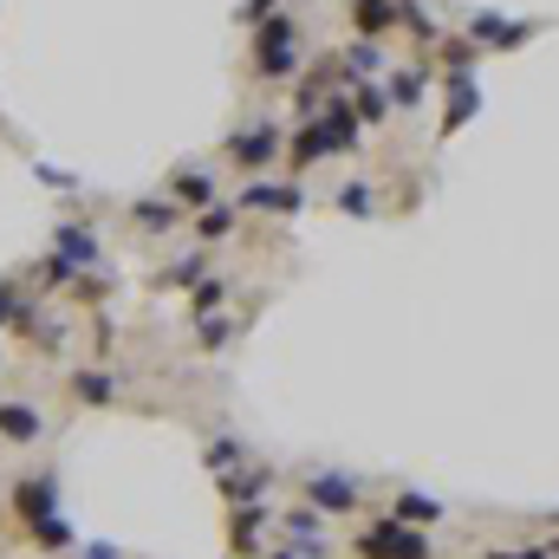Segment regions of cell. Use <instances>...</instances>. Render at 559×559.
Segmentation results:
<instances>
[{
  "label": "cell",
  "instance_id": "obj_1",
  "mask_svg": "<svg viewBox=\"0 0 559 559\" xmlns=\"http://www.w3.org/2000/svg\"><path fill=\"white\" fill-rule=\"evenodd\" d=\"M358 138H365V124H358L352 105H319L306 118V131L293 138V169H312L325 156H345V150H358Z\"/></svg>",
  "mask_w": 559,
  "mask_h": 559
},
{
  "label": "cell",
  "instance_id": "obj_2",
  "mask_svg": "<svg viewBox=\"0 0 559 559\" xmlns=\"http://www.w3.org/2000/svg\"><path fill=\"white\" fill-rule=\"evenodd\" d=\"M293 72H299V26H293L286 13H267V20L254 26V79L280 85V79H293Z\"/></svg>",
  "mask_w": 559,
  "mask_h": 559
},
{
  "label": "cell",
  "instance_id": "obj_3",
  "mask_svg": "<svg viewBox=\"0 0 559 559\" xmlns=\"http://www.w3.org/2000/svg\"><path fill=\"white\" fill-rule=\"evenodd\" d=\"M352 554L358 559H429L436 547H429V534L423 527H411V521H371L358 540H352Z\"/></svg>",
  "mask_w": 559,
  "mask_h": 559
},
{
  "label": "cell",
  "instance_id": "obj_4",
  "mask_svg": "<svg viewBox=\"0 0 559 559\" xmlns=\"http://www.w3.org/2000/svg\"><path fill=\"white\" fill-rule=\"evenodd\" d=\"M7 514H13L20 527H33V521L59 514V468H33V475L7 481Z\"/></svg>",
  "mask_w": 559,
  "mask_h": 559
},
{
  "label": "cell",
  "instance_id": "obj_5",
  "mask_svg": "<svg viewBox=\"0 0 559 559\" xmlns=\"http://www.w3.org/2000/svg\"><path fill=\"white\" fill-rule=\"evenodd\" d=\"M280 150H286V124L261 118V124H248V131H235V138H228V163H235L241 176H261V169H274Z\"/></svg>",
  "mask_w": 559,
  "mask_h": 559
},
{
  "label": "cell",
  "instance_id": "obj_6",
  "mask_svg": "<svg viewBox=\"0 0 559 559\" xmlns=\"http://www.w3.org/2000/svg\"><path fill=\"white\" fill-rule=\"evenodd\" d=\"M299 488H306V508H319V514H358L365 508L358 475H338V468H312Z\"/></svg>",
  "mask_w": 559,
  "mask_h": 559
},
{
  "label": "cell",
  "instance_id": "obj_7",
  "mask_svg": "<svg viewBox=\"0 0 559 559\" xmlns=\"http://www.w3.org/2000/svg\"><path fill=\"white\" fill-rule=\"evenodd\" d=\"M52 254H66V261L85 274V267H98V261H105V241H98V228H92V222L66 215V222L52 228Z\"/></svg>",
  "mask_w": 559,
  "mask_h": 559
},
{
  "label": "cell",
  "instance_id": "obj_8",
  "mask_svg": "<svg viewBox=\"0 0 559 559\" xmlns=\"http://www.w3.org/2000/svg\"><path fill=\"white\" fill-rule=\"evenodd\" d=\"M280 534H286L293 554H306V559L332 554V540H325V514H319V508H293V514H280Z\"/></svg>",
  "mask_w": 559,
  "mask_h": 559
},
{
  "label": "cell",
  "instance_id": "obj_9",
  "mask_svg": "<svg viewBox=\"0 0 559 559\" xmlns=\"http://www.w3.org/2000/svg\"><path fill=\"white\" fill-rule=\"evenodd\" d=\"M540 26L534 20H508V13H475L468 20V39H481V46H495V52H514V46H527Z\"/></svg>",
  "mask_w": 559,
  "mask_h": 559
},
{
  "label": "cell",
  "instance_id": "obj_10",
  "mask_svg": "<svg viewBox=\"0 0 559 559\" xmlns=\"http://www.w3.org/2000/svg\"><path fill=\"white\" fill-rule=\"evenodd\" d=\"M72 404H85V411H105V404H118L124 397V371H105V365H85V371H72Z\"/></svg>",
  "mask_w": 559,
  "mask_h": 559
},
{
  "label": "cell",
  "instance_id": "obj_11",
  "mask_svg": "<svg viewBox=\"0 0 559 559\" xmlns=\"http://www.w3.org/2000/svg\"><path fill=\"white\" fill-rule=\"evenodd\" d=\"M267 527H274L267 501H254V508H235V521H228V547H235L241 559H267V554H261V547H267V540H261Z\"/></svg>",
  "mask_w": 559,
  "mask_h": 559
},
{
  "label": "cell",
  "instance_id": "obj_12",
  "mask_svg": "<svg viewBox=\"0 0 559 559\" xmlns=\"http://www.w3.org/2000/svg\"><path fill=\"white\" fill-rule=\"evenodd\" d=\"M0 442H13V449L46 442V417L33 404H20V397H0Z\"/></svg>",
  "mask_w": 559,
  "mask_h": 559
},
{
  "label": "cell",
  "instance_id": "obj_13",
  "mask_svg": "<svg viewBox=\"0 0 559 559\" xmlns=\"http://www.w3.org/2000/svg\"><path fill=\"white\" fill-rule=\"evenodd\" d=\"M299 202H306V189L299 182H248L241 189V209H261V215H299Z\"/></svg>",
  "mask_w": 559,
  "mask_h": 559
},
{
  "label": "cell",
  "instance_id": "obj_14",
  "mask_svg": "<svg viewBox=\"0 0 559 559\" xmlns=\"http://www.w3.org/2000/svg\"><path fill=\"white\" fill-rule=\"evenodd\" d=\"M215 488H222L228 508H254V501H267L274 468H235V475H215Z\"/></svg>",
  "mask_w": 559,
  "mask_h": 559
},
{
  "label": "cell",
  "instance_id": "obj_15",
  "mask_svg": "<svg viewBox=\"0 0 559 559\" xmlns=\"http://www.w3.org/2000/svg\"><path fill=\"white\" fill-rule=\"evenodd\" d=\"M176 222H182V202L176 195H138L131 202V228L138 235H169Z\"/></svg>",
  "mask_w": 559,
  "mask_h": 559
},
{
  "label": "cell",
  "instance_id": "obj_16",
  "mask_svg": "<svg viewBox=\"0 0 559 559\" xmlns=\"http://www.w3.org/2000/svg\"><path fill=\"white\" fill-rule=\"evenodd\" d=\"M26 534V547H39V554H79V527L66 521V514H46V521H33V527H20Z\"/></svg>",
  "mask_w": 559,
  "mask_h": 559
},
{
  "label": "cell",
  "instance_id": "obj_17",
  "mask_svg": "<svg viewBox=\"0 0 559 559\" xmlns=\"http://www.w3.org/2000/svg\"><path fill=\"white\" fill-rule=\"evenodd\" d=\"M338 66H345V79H352V85H371V79H384V72H391V66H384V39H352Z\"/></svg>",
  "mask_w": 559,
  "mask_h": 559
},
{
  "label": "cell",
  "instance_id": "obj_18",
  "mask_svg": "<svg viewBox=\"0 0 559 559\" xmlns=\"http://www.w3.org/2000/svg\"><path fill=\"white\" fill-rule=\"evenodd\" d=\"M20 338H26L33 352H46V358H52V352H66V338H72V332H66V319H52V312L26 306V319H20Z\"/></svg>",
  "mask_w": 559,
  "mask_h": 559
},
{
  "label": "cell",
  "instance_id": "obj_19",
  "mask_svg": "<svg viewBox=\"0 0 559 559\" xmlns=\"http://www.w3.org/2000/svg\"><path fill=\"white\" fill-rule=\"evenodd\" d=\"M163 195H176L182 209H209V202H222V195H215V176H209V169H195V163H189V169H176Z\"/></svg>",
  "mask_w": 559,
  "mask_h": 559
},
{
  "label": "cell",
  "instance_id": "obj_20",
  "mask_svg": "<svg viewBox=\"0 0 559 559\" xmlns=\"http://www.w3.org/2000/svg\"><path fill=\"white\" fill-rule=\"evenodd\" d=\"M352 111H358V124H365V131H384L397 105H391V92H384V79H371V85H358V92H352Z\"/></svg>",
  "mask_w": 559,
  "mask_h": 559
},
{
  "label": "cell",
  "instance_id": "obj_21",
  "mask_svg": "<svg viewBox=\"0 0 559 559\" xmlns=\"http://www.w3.org/2000/svg\"><path fill=\"white\" fill-rule=\"evenodd\" d=\"M384 92H391L397 111H417L423 92H429V72H423V66H391V72H384Z\"/></svg>",
  "mask_w": 559,
  "mask_h": 559
},
{
  "label": "cell",
  "instance_id": "obj_22",
  "mask_svg": "<svg viewBox=\"0 0 559 559\" xmlns=\"http://www.w3.org/2000/svg\"><path fill=\"white\" fill-rule=\"evenodd\" d=\"M397 7H404V0H352V26H358V39H384V33L397 26Z\"/></svg>",
  "mask_w": 559,
  "mask_h": 559
},
{
  "label": "cell",
  "instance_id": "obj_23",
  "mask_svg": "<svg viewBox=\"0 0 559 559\" xmlns=\"http://www.w3.org/2000/svg\"><path fill=\"white\" fill-rule=\"evenodd\" d=\"M228 235H235V202L195 209V241H228Z\"/></svg>",
  "mask_w": 559,
  "mask_h": 559
},
{
  "label": "cell",
  "instance_id": "obj_24",
  "mask_svg": "<svg viewBox=\"0 0 559 559\" xmlns=\"http://www.w3.org/2000/svg\"><path fill=\"white\" fill-rule=\"evenodd\" d=\"M202 274H209V267H202V254H182V261L156 267V286H169V293H189V286H195Z\"/></svg>",
  "mask_w": 559,
  "mask_h": 559
},
{
  "label": "cell",
  "instance_id": "obj_25",
  "mask_svg": "<svg viewBox=\"0 0 559 559\" xmlns=\"http://www.w3.org/2000/svg\"><path fill=\"white\" fill-rule=\"evenodd\" d=\"M202 462H209V468H215V475H235V468H241V462H248V449H241V442H235V436H215V442H209V449H202Z\"/></svg>",
  "mask_w": 559,
  "mask_h": 559
},
{
  "label": "cell",
  "instance_id": "obj_26",
  "mask_svg": "<svg viewBox=\"0 0 559 559\" xmlns=\"http://www.w3.org/2000/svg\"><path fill=\"white\" fill-rule=\"evenodd\" d=\"M222 299H228V280H222V274H202L195 286H189V306H195V319H202V312H222Z\"/></svg>",
  "mask_w": 559,
  "mask_h": 559
},
{
  "label": "cell",
  "instance_id": "obj_27",
  "mask_svg": "<svg viewBox=\"0 0 559 559\" xmlns=\"http://www.w3.org/2000/svg\"><path fill=\"white\" fill-rule=\"evenodd\" d=\"M436 514H442V508H436L429 495H417V488H404V495H397V521H411V527H429Z\"/></svg>",
  "mask_w": 559,
  "mask_h": 559
},
{
  "label": "cell",
  "instance_id": "obj_28",
  "mask_svg": "<svg viewBox=\"0 0 559 559\" xmlns=\"http://www.w3.org/2000/svg\"><path fill=\"white\" fill-rule=\"evenodd\" d=\"M228 338H235V325H228L222 312H202V319H195V345H202V352H222Z\"/></svg>",
  "mask_w": 559,
  "mask_h": 559
},
{
  "label": "cell",
  "instance_id": "obj_29",
  "mask_svg": "<svg viewBox=\"0 0 559 559\" xmlns=\"http://www.w3.org/2000/svg\"><path fill=\"white\" fill-rule=\"evenodd\" d=\"M397 26H404V33H417V39H442V26L423 13L417 0H404V7H397Z\"/></svg>",
  "mask_w": 559,
  "mask_h": 559
},
{
  "label": "cell",
  "instance_id": "obj_30",
  "mask_svg": "<svg viewBox=\"0 0 559 559\" xmlns=\"http://www.w3.org/2000/svg\"><path fill=\"white\" fill-rule=\"evenodd\" d=\"M111 286H118V280H105V274H98V267H85V274L72 280V299H85V306H98V299H105Z\"/></svg>",
  "mask_w": 559,
  "mask_h": 559
},
{
  "label": "cell",
  "instance_id": "obj_31",
  "mask_svg": "<svg viewBox=\"0 0 559 559\" xmlns=\"http://www.w3.org/2000/svg\"><path fill=\"white\" fill-rule=\"evenodd\" d=\"M33 176H39L46 189H59V195H79V176H72V169H59V163H33Z\"/></svg>",
  "mask_w": 559,
  "mask_h": 559
},
{
  "label": "cell",
  "instance_id": "obj_32",
  "mask_svg": "<svg viewBox=\"0 0 559 559\" xmlns=\"http://www.w3.org/2000/svg\"><path fill=\"white\" fill-rule=\"evenodd\" d=\"M338 209H345V215H371L378 202H371V189H365V182H345V189H338Z\"/></svg>",
  "mask_w": 559,
  "mask_h": 559
},
{
  "label": "cell",
  "instance_id": "obj_33",
  "mask_svg": "<svg viewBox=\"0 0 559 559\" xmlns=\"http://www.w3.org/2000/svg\"><path fill=\"white\" fill-rule=\"evenodd\" d=\"M79 559H124L118 540H92V547H79Z\"/></svg>",
  "mask_w": 559,
  "mask_h": 559
},
{
  "label": "cell",
  "instance_id": "obj_34",
  "mask_svg": "<svg viewBox=\"0 0 559 559\" xmlns=\"http://www.w3.org/2000/svg\"><path fill=\"white\" fill-rule=\"evenodd\" d=\"M267 13H280V0H248V7H241V20H248V26H261Z\"/></svg>",
  "mask_w": 559,
  "mask_h": 559
},
{
  "label": "cell",
  "instance_id": "obj_35",
  "mask_svg": "<svg viewBox=\"0 0 559 559\" xmlns=\"http://www.w3.org/2000/svg\"><path fill=\"white\" fill-rule=\"evenodd\" d=\"M488 559H547V547H521V554H488Z\"/></svg>",
  "mask_w": 559,
  "mask_h": 559
},
{
  "label": "cell",
  "instance_id": "obj_36",
  "mask_svg": "<svg viewBox=\"0 0 559 559\" xmlns=\"http://www.w3.org/2000/svg\"><path fill=\"white\" fill-rule=\"evenodd\" d=\"M267 559H306V554H293V547H274V554H267Z\"/></svg>",
  "mask_w": 559,
  "mask_h": 559
},
{
  "label": "cell",
  "instance_id": "obj_37",
  "mask_svg": "<svg viewBox=\"0 0 559 559\" xmlns=\"http://www.w3.org/2000/svg\"><path fill=\"white\" fill-rule=\"evenodd\" d=\"M0 508H7V495H0Z\"/></svg>",
  "mask_w": 559,
  "mask_h": 559
}]
</instances>
